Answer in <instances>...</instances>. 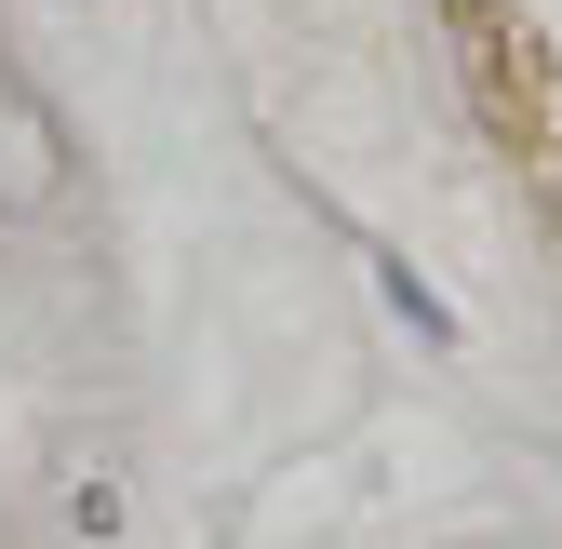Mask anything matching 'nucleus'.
<instances>
[{
  "label": "nucleus",
  "mask_w": 562,
  "mask_h": 549,
  "mask_svg": "<svg viewBox=\"0 0 562 549\" xmlns=\"http://www.w3.org/2000/svg\"><path fill=\"white\" fill-rule=\"evenodd\" d=\"M456 14L482 27V54L509 67V94L536 121H562V0H456Z\"/></svg>",
  "instance_id": "1"
},
{
  "label": "nucleus",
  "mask_w": 562,
  "mask_h": 549,
  "mask_svg": "<svg viewBox=\"0 0 562 549\" xmlns=\"http://www.w3.org/2000/svg\"><path fill=\"white\" fill-rule=\"evenodd\" d=\"M67 188V121L0 67V215H27V201H54Z\"/></svg>",
  "instance_id": "2"
}]
</instances>
